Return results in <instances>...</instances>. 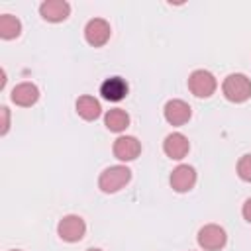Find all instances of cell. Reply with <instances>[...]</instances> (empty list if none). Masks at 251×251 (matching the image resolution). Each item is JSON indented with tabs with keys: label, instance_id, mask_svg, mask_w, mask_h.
Segmentation results:
<instances>
[{
	"label": "cell",
	"instance_id": "obj_21",
	"mask_svg": "<svg viewBox=\"0 0 251 251\" xmlns=\"http://www.w3.org/2000/svg\"><path fill=\"white\" fill-rule=\"evenodd\" d=\"M86 251H102V249H94V247H92V249H86Z\"/></svg>",
	"mask_w": 251,
	"mask_h": 251
},
{
	"label": "cell",
	"instance_id": "obj_12",
	"mask_svg": "<svg viewBox=\"0 0 251 251\" xmlns=\"http://www.w3.org/2000/svg\"><path fill=\"white\" fill-rule=\"evenodd\" d=\"M10 100H12L16 106L29 108V106H33V104L39 100V88H37L33 82H20V84H16V86L12 88Z\"/></svg>",
	"mask_w": 251,
	"mask_h": 251
},
{
	"label": "cell",
	"instance_id": "obj_18",
	"mask_svg": "<svg viewBox=\"0 0 251 251\" xmlns=\"http://www.w3.org/2000/svg\"><path fill=\"white\" fill-rule=\"evenodd\" d=\"M0 114H2V129H0V135H6L8 129H10V110L6 106L0 108Z\"/></svg>",
	"mask_w": 251,
	"mask_h": 251
},
{
	"label": "cell",
	"instance_id": "obj_13",
	"mask_svg": "<svg viewBox=\"0 0 251 251\" xmlns=\"http://www.w3.org/2000/svg\"><path fill=\"white\" fill-rule=\"evenodd\" d=\"M127 82L122 78V76H110L106 78L102 84H100V94L104 100H110V102H120L127 96Z\"/></svg>",
	"mask_w": 251,
	"mask_h": 251
},
{
	"label": "cell",
	"instance_id": "obj_15",
	"mask_svg": "<svg viewBox=\"0 0 251 251\" xmlns=\"http://www.w3.org/2000/svg\"><path fill=\"white\" fill-rule=\"evenodd\" d=\"M104 124H106V127H108L110 131L122 133V131L129 126V116H127V112L122 110V108H112V110L106 112Z\"/></svg>",
	"mask_w": 251,
	"mask_h": 251
},
{
	"label": "cell",
	"instance_id": "obj_10",
	"mask_svg": "<svg viewBox=\"0 0 251 251\" xmlns=\"http://www.w3.org/2000/svg\"><path fill=\"white\" fill-rule=\"evenodd\" d=\"M163 114H165V120H167L171 126H184V124L190 120L192 110H190V106H188L184 100L173 98V100H169V102L165 104Z\"/></svg>",
	"mask_w": 251,
	"mask_h": 251
},
{
	"label": "cell",
	"instance_id": "obj_5",
	"mask_svg": "<svg viewBox=\"0 0 251 251\" xmlns=\"http://www.w3.org/2000/svg\"><path fill=\"white\" fill-rule=\"evenodd\" d=\"M198 245L204 249V251H220L226 241H227V235H226V229L216 226V224H206L198 229Z\"/></svg>",
	"mask_w": 251,
	"mask_h": 251
},
{
	"label": "cell",
	"instance_id": "obj_7",
	"mask_svg": "<svg viewBox=\"0 0 251 251\" xmlns=\"http://www.w3.org/2000/svg\"><path fill=\"white\" fill-rule=\"evenodd\" d=\"M114 157L120 161H133L141 153V141L133 135H120L112 145Z\"/></svg>",
	"mask_w": 251,
	"mask_h": 251
},
{
	"label": "cell",
	"instance_id": "obj_17",
	"mask_svg": "<svg viewBox=\"0 0 251 251\" xmlns=\"http://www.w3.org/2000/svg\"><path fill=\"white\" fill-rule=\"evenodd\" d=\"M237 175H239L241 180L251 182V153L243 155V157L237 161Z\"/></svg>",
	"mask_w": 251,
	"mask_h": 251
},
{
	"label": "cell",
	"instance_id": "obj_1",
	"mask_svg": "<svg viewBox=\"0 0 251 251\" xmlns=\"http://www.w3.org/2000/svg\"><path fill=\"white\" fill-rule=\"evenodd\" d=\"M222 92L229 102L241 104L251 98V78L243 73H231L222 82Z\"/></svg>",
	"mask_w": 251,
	"mask_h": 251
},
{
	"label": "cell",
	"instance_id": "obj_2",
	"mask_svg": "<svg viewBox=\"0 0 251 251\" xmlns=\"http://www.w3.org/2000/svg\"><path fill=\"white\" fill-rule=\"evenodd\" d=\"M129 180H131V171L126 165H114V167H108L100 173L98 188L104 194H114V192L122 190Z\"/></svg>",
	"mask_w": 251,
	"mask_h": 251
},
{
	"label": "cell",
	"instance_id": "obj_9",
	"mask_svg": "<svg viewBox=\"0 0 251 251\" xmlns=\"http://www.w3.org/2000/svg\"><path fill=\"white\" fill-rule=\"evenodd\" d=\"M39 14L45 22L51 24H59L65 22L71 14V4L65 0H45L39 4Z\"/></svg>",
	"mask_w": 251,
	"mask_h": 251
},
{
	"label": "cell",
	"instance_id": "obj_14",
	"mask_svg": "<svg viewBox=\"0 0 251 251\" xmlns=\"http://www.w3.org/2000/svg\"><path fill=\"white\" fill-rule=\"evenodd\" d=\"M75 106H76V114H78L82 120H86V122H94V120H98L100 114H102L100 102H98L94 96H88V94L78 96Z\"/></svg>",
	"mask_w": 251,
	"mask_h": 251
},
{
	"label": "cell",
	"instance_id": "obj_3",
	"mask_svg": "<svg viewBox=\"0 0 251 251\" xmlns=\"http://www.w3.org/2000/svg\"><path fill=\"white\" fill-rule=\"evenodd\" d=\"M218 88V80L210 71L198 69L188 76V90L196 98H210Z\"/></svg>",
	"mask_w": 251,
	"mask_h": 251
},
{
	"label": "cell",
	"instance_id": "obj_20",
	"mask_svg": "<svg viewBox=\"0 0 251 251\" xmlns=\"http://www.w3.org/2000/svg\"><path fill=\"white\" fill-rule=\"evenodd\" d=\"M4 86H6V71L2 69V71H0V90H2Z\"/></svg>",
	"mask_w": 251,
	"mask_h": 251
},
{
	"label": "cell",
	"instance_id": "obj_8",
	"mask_svg": "<svg viewBox=\"0 0 251 251\" xmlns=\"http://www.w3.org/2000/svg\"><path fill=\"white\" fill-rule=\"evenodd\" d=\"M169 182H171V186H173L175 192H180L182 194V192L192 190L194 184H196V171H194V167H190V165H178L176 169H173Z\"/></svg>",
	"mask_w": 251,
	"mask_h": 251
},
{
	"label": "cell",
	"instance_id": "obj_6",
	"mask_svg": "<svg viewBox=\"0 0 251 251\" xmlns=\"http://www.w3.org/2000/svg\"><path fill=\"white\" fill-rule=\"evenodd\" d=\"M110 35H112V27H110V24L104 18H92L84 25V39L92 47L106 45L108 39H110Z\"/></svg>",
	"mask_w": 251,
	"mask_h": 251
},
{
	"label": "cell",
	"instance_id": "obj_11",
	"mask_svg": "<svg viewBox=\"0 0 251 251\" xmlns=\"http://www.w3.org/2000/svg\"><path fill=\"white\" fill-rule=\"evenodd\" d=\"M188 149H190V143H188V137L182 135L180 131H173L165 137L163 141V151L169 159H175V161H180L188 155Z\"/></svg>",
	"mask_w": 251,
	"mask_h": 251
},
{
	"label": "cell",
	"instance_id": "obj_19",
	"mask_svg": "<svg viewBox=\"0 0 251 251\" xmlns=\"http://www.w3.org/2000/svg\"><path fill=\"white\" fill-rule=\"evenodd\" d=\"M241 214H243V218L251 224V198H247L245 202H243V208H241Z\"/></svg>",
	"mask_w": 251,
	"mask_h": 251
},
{
	"label": "cell",
	"instance_id": "obj_16",
	"mask_svg": "<svg viewBox=\"0 0 251 251\" xmlns=\"http://www.w3.org/2000/svg\"><path fill=\"white\" fill-rule=\"evenodd\" d=\"M22 31V22L12 14L0 16V37L2 39H16Z\"/></svg>",
	"mask_w": 251,
	"mask_h": 251
},
{
	"label": "cell",
	"instance_id": "obj_4",
	"mask_svg": "<svg viewBox=\"0 0 251 251\" xmlns=\"http://www.w3.org/2000/svg\"><path fill=\"white\" fill-rule=\"evenodd\" d=\"M57 233H59V237H61L63 241H67V243H76V241H80V239L84 237V233H86V224H84V220H82L80 216L69 214V216H65V218L59 220V224H57Z\"/></svg>",
	"mask_w": 251,
	"mask_h": 251
},
{
	"label": "cell",
	"instance_id": "obj_22",
	"mask_svg": "<svg viewBox=\"0 0 251 251\" xmlns=\"http://www.w3.org/2000/svg\"><path fill=\"white\" fill-rule=\"evenodd\" d=\"M10 251H22V249H10Z\"/></svg>",
	"mask_w": 251,
	"mask_h": 251
}]
</instances>
